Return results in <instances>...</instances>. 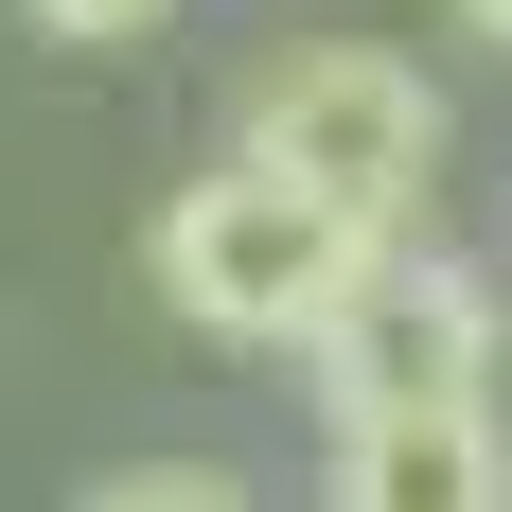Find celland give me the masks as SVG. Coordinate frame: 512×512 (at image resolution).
Returning a JSON list of instances; mask_svg holds the SVG:
<instances>
[{
    "instance_id": "1",
    "label": "cell",
    "mask_w": 512,
    "mask_h": 512,
    "mask_svg": "<svg viewBox=\"0 0 512 512\" xmlns=\"http://www.w3.org/2000/svg\"><path fill=\"white\" fill-rule=\"evenodd\" d=\"M354 265H371V230H354V212H318L301 177H265L248 142H212L195 177L159 195V230H142L159 318H195L212 354H318L336 301H354Z\"/></svg>"
},
{
    "instance_id": "2",
    "label": "cell",
    "mask_w": 512,
    "mask_h": 512,
    "mask_svg": "<svg viewBox=\"0 0 512 512\" xmlns=\"http://www.w3.org/2000/svg\"><path fill=\"white\" fill-rule=\"evenodd\" d=\"M230 142H248L265 177H301L318 212H354L371 248H407L424 212H442V89H424V53H389V36H283V53H248Z\"/></svg>"
},
{
    "instance_id": "3",
    "label": "cell",
    "mask_w": 512,
    "mask_h": 512,
    "mask_svg": "<svg viewBox=\"0 0 512 512\" xmlns=\"http://www.w3.org/2000/svg\"><path fill=\"white\" fill-rule=\"evenodd\" d=\"M318 407L371 424V407H495L512 371V283L477 248H442V230H407V248L354 265V301H336V336H318Z\"/></svg>"
},
{
    "instance_id": "4",
    "label": "cell",
    "mask_w": 512,
    "mask_h": 512,
    "mask_svg": "<svg viewBox=\"0 0 512 512\" xmlns=\"http://www.w3.org/2000/svg\"><path fill=\"white\" fill-rule=\"evenodd\" d=\"M318 512H512V407H371V424H336Z\"/></svg>"
},
{
    "instance_id": "5",
    "label": "cell",
    "mask_w": 512,
    "mask_h": 512,
    "mask_svg": "<svg viewBox=\"0 0 512 512\" xmlns=\"http://www.w3.org/2000/svg\"><path fill=\"white\" fill-rule=\"evenodd\" d=\"M71 512H265V495H248L230 460H124V477H89Z\"/></svg>"
},
{
    "instance_id": "6",
    "label": "cell",
    "mask_w": 512,
    "mask_h": 512,
    "mask_svg": "<svg viewBox=\"0 0 512 512\" xmlns=\"http://www.w3.org/2000/svg\"><path fill=\"white\" fill-rule=\"evenodd\" d=\"M18 18H36L53 53H159L177 18H195V0H18Z\"/></svg>"
},
{
    "instance_id": "7",
    "label": "cell",
    "mask_w": 512,
    "mask_h": 512,
    "mask_svg": "<svg viewBox=\"0 0 512 512\" xmlns=\"http://www.w3.org/2000/svg\"><path fill=\"white\" fill-rule=\"evenodd\" d=\"M442 36H460L477 71H512V0H442Z\"/></svg>"
}]
</instances>
